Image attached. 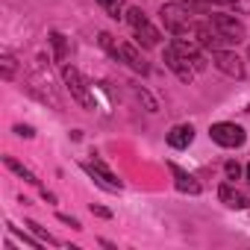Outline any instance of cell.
<instances>
[{
    "label": "cell",
    "mask_w": 250,
    "mask_h": 250,
    "mask_svg": "<svg viewBox=\"0 0 250 250\" xmlns=\"http://www.w3.org/2000/svg\"><path fill=\"white\" fill-rule=\"evenodd\" d=\"M194 12L186 6V3H165L159 9V18L165 24V30L171 36H191L194 33Z\"/></svg>",
    "instance_id": "1"
},
{
    "label": "cell",
    "mask_w": 250,
    "mask_h": 250,
    "mask_svg": "<svg viewBox=\"0 0 250 250\" xmlns=\"http://www.w3.org/2000/svg\"><path fill=\"white\" fill-rule=\"evenodd\" d=\"M62 80H65V85H68V91H71V97L83 106V109H94V94H91V88H88V83H85V77L74 68V65H62Z\"/></svg>",
    "instance_id": "2"
},
{
    "label": "cell",
    "mask_w": 250,
    "mask_h": 250,
    "mask_svg": "<svg viewBox=\"0 0 250 250\" xmlns=\"http://www.w3.org/2000/svg\"><path fill=\"white\" fill-rule=\"evenodd\" d=\"M127 24H130V30L136 33L139 44H145V47H156V44H159V30L147 21V15H145L139 6L127 9Z\"/></svg>",
    "instance_id": "3"
},
{
    "label": "cell",
    "mask_w": 250,
    "mask_h": 250,
    "mask_svg": "<svg viewBox=\"0 0 250 250\" xmlns=\"http://www.w3.org/2000/svg\"><path fill=\"white\" fill-rule=\"evenodd\" d=\"M209 136H212V142L221 145V147H241L244 139H247V133L238 127V124H232V121H218V124H212V127H209Z\"/></svg>",
    "instance_id": "4"
},
{
    "label": "cell",
    "mask_w": 250,
    "mask_h": 250,
    "mask_svg": "<svg viewBox=\"0 0 250 250\" xmlns=\"http://www.w3.org/2000/svg\"><path fill=\"white\" fill-rule=\"evenodd\" d=\"M209 21H212V27L229 42V44H238V42H244L247 39V30H244V24L235 18V15H224V12H212L209 15Z\"/></svg>",
    "instance_id": "5"
},
{
    "label": "cell",
    "mask_w": 250,
    "mask_h": 250,
    "mask_svg": "<svg viewBox=\"0 0 250 250\" xmlns=\"http://www.w3.org/2000/svg\"><path fill=\"white\" fill-rule=\"evenodd\" d=\"M191 39L203 47V50H224V44H229L215 27H212V21H194V33H191Z\"/></svg>",
    "instance_id": "6"
},
{
    "label": "cell",
    "mask_w": 250,
    "mask_h": 250,
    "mask_svg": "<svg viewBox=\"0 0 250 250\" xmlns=\"http://www.w3.org/2000/svg\"><path fill=\"white\" fill-rule=\"evenodd\" d=\"M83 171L100 186V188H106V191H121V180L100 162V159H91V162H83Z\"/></svg>",
    "instance_id": "7"
},
{
    "label": "cell",
    "mask_w": 250,
    "mask_h": 250,
    "mask_svg": "<svg viewBox=\"0 0 250 250\" xmlns=\"http://www.w3.org/2000/svg\"><path fill=\"white\" fill-rule=\"evenodd\" d=\"M212 62H215V68L221 74H227L232 80H244V62H241L238 53H232V50H215L212 53Z\"/></svg>",
    "instance_id": "8"
},
{
    "label": "cell",
    "mask_w": 250,
    "mask_h": 250,
    "mask_svg": "<svg viewBox=\"0 0 250 250\" xmlns=\"http://www.w3.org/2000/svg\"><path fill=\"white\" fill-rule=\"evenodd\" d=\"M118 56H121V62H127L136 74H150V65H147V59L142 56V50H139L136 44L118 42Z\"/></svg>",
    "instance_id": "9"
},
{
    "label": "cell",
    "mask_w": 250,
    "mask_h": 250,
    "mask_svg": "<svg viewBox=\"0 0 250 250\" xmlns=\"http://www.w3.org/2000/svg\"><path fill=\"white\" fill-rule=\"evenodd\" d=\"M165 65H168L183 83H191V80H194V71H197V68H194L183 53H177L174 47H165Z\"/></svg>",
    "instance_id": "10"
},
{
    "label": "cell",
    "mask_w": 250,
    "mask_h": 250,
    "mask_svg": "<svg viewBox=\"0 0 250 250\" xmlns=\"http://www.w3.org/2000/svg\"><path fill=\"white\" fill-rule=\"evenodd\" d=\"M171 47H174L177 53H183V56H186V59H188V62H191V65H194L197 71H200V68H206V59H203V53H200L203 47H200V44H197L194 39H186V36H177Z\"/></svg>",
    "instance_id": "11"
},
{
    "label": "cell",
    "mask_w": 250,
    "mask_h": 250,
    "mask_svg": "<svg viewBox=\"0 0 250 250\" xmlns=\"http://www.w3.org/2000/svg\"><path fill=\"white\" fill-rule=\"evenodd\" d=\"M218 197H221V203H224L227 209H250V197L241 194L232 183H224V186L218 188Z\"/></svg>",
    "instance_id": "12"
},
{
    "label": "cell",
    "mask_w": 250,
    "mask_h": 250,
    "mask_svg": "<svg viewBox=\"0 0 250 250\" xmlns=\"http://www.w3.org/2000/svg\"><path fill=\"white\" fill-rule=\"evenodd\" d=\"M168 171L174 174V186H177V191H183V194H200V183H197L188 171H183V168L174 165V162H168Z\"/></svg>",
    "instance_id": "13"
},
{
    "label": "cell",
    "mask_w": 250,
    "mask_h": 250,
    "mask_svg": "<svg viewBox=\"0 0 250 250\" xmlns=\"http://www.w3.org/2000/svg\"><path fill=\"white\" fill-rule=\"evenodd\" d=\"M191 142H194V127H191V124H177V127H171L168 145H171L174 150H186Z\"/></svg>",
    "instance_id": "14"
},
{
    "label": "cell",
    "mask_w": 250,
    "mask_h": 250,
    "mask_svg": "<svg viewBox=\"0 0 250 250\" xmlns=\"http://www.w3.org/2000/svg\"><path fill=\"white\" fill-rule=\"evenodd\" d=\"M3 165H6L9 171H15V174H18V177H21L24 183H30V186H39V177H36V174H33L30 168H27V165H21V162H18L15 156H3Z\"/></svg>",
    "instance_id": "15"
},
{
    "label": "cell",
    "mask_w": 250,
    "mask_h": 250,
    "mask_svg": "<svg viewBox=\"0 0 250 250\" xmlns=\"http://www.w3.org/2000/svg\"><path fill=\"white\" fill-rule=\"evenodd\" d=\"M50 44L56 50V62L65 65V59H68V42H65V36L62 33H50Z\"/></svg>",
    "instance_id": "16"
},
{
    "label": "cell",
    "mask_w": 250,
    "mask_h": 250,
    "mask_svg": "<svg viewBox=\"0 0 250 250\" xmlns=\"http://www.w3.org/2000/svg\"><path fill=\"white\" fill-rule=\"evenodd\" d=\"M97 3H100V6L106 9V15L115 18V21L124 18V9H127V6H124V0H97Z\"/></svg>",
    "instance_id": "17"
},
{
    "label": "cell",
    "mask_w": 250,
    "mask_h": 250,
    "mask_svg": "<svg viewBox=\"0 0 250 250\" xmlns=\"http://www.w3.org/2000/svg\"><path fill=\"white\" fill-rule=\"evenodd\" d=\"M0 65H3V80H15V68H18V62H15L12 53H3V56H0Z\"/></svg>",
    "instance_id": "18"
},
{
    "label": "cell",
    "mask_w": 250,
    "mask_h": 250,
    "mask_svg": "<svg viewBox=\"0 0 250 250\" xmlns=\"http://www.w3.org/2000/svg\"><path fill=\"white\" fill-rule=\"evenodd\" d=\"M27 227H30V229H33V232H36V235H39V238L44 241V244H59V241H56L53 235H47V232H44V229H42V227H39L36 221H27Z\"/></svg>",
    "instance_id": "19"
},
{
    "label": "cell",
    "mask_w": 250,
    "mask_h": 250,
    "mask_svg": "<svg viewBox=\"0 0 250 250\" xmlns=\"http://www.w3.org/2000/svg\"><path fill=\"white\" fill-rule=\"evenodd\" d=\"M136 94H139V100H145L147 112H156V109H159V106H156V100H153V97H150V94H147V91H145L142 85H136Z\"/></svg>",
    "instance_id": "20"
},
{
    "label": "cell",
    "mask_w": 250,
    "mask_h": 250,
    "mask_svg": "<svg viewBox=\"0 0 250 250\" xmlns=\"http://www.w3.org/2000/svg\"><path fill=\"white\" fill-rule=\"evenodd\" d=\"M229 6L235 9V15H250V0H229Z\"/></svg>",
    "instance_id": "21"
},
{
    "label": "cell",
    "mask_w": 250,
    "mask_h": 250,
    "mask_svg": "<svg viewBox=\"0 0 250 250\" xmlns=\"http://www.w3.org/2000/svg\"><path fill=\"white\" fill-rule=\"evenodd\" d=\"M224 171H227V177H229V180H238V177H241V165H238L235 159H229V162L224 165Z\"/></svg>",
    "instance_id": "22"
},
{
    "label": "cell",
    "mask_w": 250,
    "mask_h": 250,
    "mask_svg": "<svg viewBox=\"0 0 250 250\" xmlns=\"http://www.w3.org/2000/svg\"><path fill=\"white\" fill-rule=\"evenodd\" d=\"M15 133H18L21 139H33V136H36V130H33V127H27V124H18Z\"/></svg>",
    "instance_id": "23"
},
{
    "label": "cell",
    "mask_w": 250,
    "mask_h": 250,
    "mask_svg": "<svg viewBox=\"0 0 250 250\" xmlns=\"http://www.w3.org/2000/svg\"><path fill=\"white\" fill-rule=\"evenodd\" d=\"M59 221H62V224H68V227H74V229H83V227H80V221H77V218H71V215H59Z\"/></svg>",
    "instance_id": "24"
},
{
    "label": "cell",
    "mask_w": 250,
    "mask_h": 250,
    "mask_svg": "<svg viewBox=\"0 0 250 250\" xmlns=\"http://www.w3.org/2000/svg\"><path fill=\"white\" fill-rule=\"evenodd\" d=\"M91 212H94V215H100V218H112V212H109V209H103V206H94V203H91Z\"/></svg>",
    "instance_id": "25"
},
{
    "label": "cell",
    "mask_w": 250,
    "mask_h": 250,
    "mask_svg": "<svg viewBox=\"0 0 250 250\" xmlns=\"http://www.w3.org/2000/svg\"><path fill=\"white\" fill-rule=\"evenodd\" d=\"M42 197H44V200H47V203H56V194H53V191H47V188H44V191H42Z\"/></svg>",
    "instance_id": "26"
},
{
    "label": "cell",
    "mask_w": 250,
    "mask_h": 250,
    "mask_svg": "<svg viewBox=\"0 0 250 250\" xmlns=\"http://www.w3.org/2000/svg\"><path fill=\"white\" fill-rule=\"evenodd\" d=\"M212 6H229V0H209Z\"/></svg>",
    "instance_id": "27"
},
{
    "label": "cell",
    "mask_w": 250,
    "mask_h": 250,
    "mask_svg": "<svg viewBox=\"0 0 250 250\" xmlns=\"http://www.w3.org/2000/svg\"><path fill=\"white\" fill-rule=\"evenodd\" d=\"M244 174H247V183H250V162H247V168H244Z\"/></svg>",
    "instance_id": "28"
},
{
    "label": "cell",
    "mask_w": 250,
    "mask_h": 250,
    "mask_svg": "<svg viewBox=\"0 0 250 250\" xmlns=\"http://www.w3.org/2000/svg\"><path fill=\"white\" fill-rule=\"evenodd\" d=\"M247 59H250V47H247Z\"/></svg>",
    "instance_id": "29"
}]
</instances>
